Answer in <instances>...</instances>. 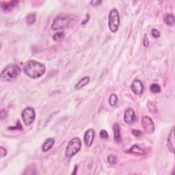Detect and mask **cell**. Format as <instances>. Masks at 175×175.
Wrapping results in <instances>:
<instances>
[{
  "mask_svg": "<svg viewBox=\"0 0 175 175\" xmlns=\"http://www.w3.org/2000/svg\"><path fill=\"white\" fill-rule=\"evenodd\" d=\"M46 68L43 64L35 60H28L23 67V72L31 79L41 78L45 73Z\"/></svg>",
  "mask_w": 175,
  "mask_h": 175,
  "instance_id": "1",
  "label": "cell"
},
{
  "mask_svg": "<svg viewBox=\"0 0 175 175\" xmlns=\"http://www.w3.org/2000/svg\"><path fill=\"white\" fill-rule=\"evenodd\" d=\"M21 72L19 66L11 64L6 66L1 73V79L5 81H12L19 77Z\"/></svg>",
  "mask_w": 175,
  "mask_h": 175,
  "instance_id": "2",
  "label": "cell"
},
{
  "mask_svg": "<svg viewBox=\"0 0 175 175\" xmlns=\"http://www.w3.org/2000/svg\"><path fill=\"white\" fill-rule=\"evenodd\" d=\"M81 147V140L79 137H74L68 143V145L65 150L66 156L68 158L73 157L74 155H76L79 152Z\"/></svg>",
  "mask_w": 175,
  "mask_h": 175,
  "instance_id": "3",
  "label": "cell"
},
{
  "mask_svg": "<svg viewBox=\"0 0 175 175\" xmlns=\"http://www.w3.org/2000/svg\"><path fill=\"white\" fill-rule=\"evenodd\" d=\"M120 15L117 9L114 8L111 10L108 17V26L111 31L116 33L120 25Z\"/></svg>",
  "mask_w": 175,
  "mask_h": 175,
  "instance_id": "4",
  "label": "cell"
},
{
  "mask_svg": "<svg viewBox=\"0 0 175 175\" xmlns=\"http://www.w3.org/2000/svg\"><path fill=\"white\" fill-rule=\"evenodd\" d=\"M71 23V20L69 18L64 16H58L55 18L54 22L51 26V30L55 31L60 30V29L67 28Z\"/></svg>",
  "mask_w": 175,
  "mask_h": 175,
  "instance_id": "5",
  "label": "cell"
},
{
  "mask_svg": "<svg viewBox=\"0 0 175 175\" xmlns=\"http://www.w3.org/2000/svg\"><path fill=\"white\" fill-rule=\"evenodd\" d=\"M23 123L26 126L29 127L32 124L36 118V113L32 107H28L25 108L21 114Z\"/></svg>",
  "mask_w": 175,
  "mask_h": 175,
  "instance_id": "6",
  "label": "cell"
},
{
  "mask_svg": "<svg viewBox=\"0 0 175 175\" xmlns=\"http://www.w3.org/2000/svg\"><path fill=\"white\" fill-rule=\"evenodd\" d=\"M142 125L146 133L148 134H151L155 131L154 122L149 116H143L142 118Z\"/></svg>",
  "mask_w": 175,
  "mask_h": 175,
  "instance_id": "7",
  "label": "cell"
},
{
  "mask_svg": "<svg viewBox=\"0 0 175 175\" xmlns=\"http://www.w3.org/2000/svg\"><path fill=\"white\" fill-rule=\"evenodd\" d=\"M95 136L94 131L92 129H88L84 134V142L87 148H90L92 146V143L94 142Z\"/></svg>",
  "mask_w": 175,
  "mask_h": 175,
  "instance_id": "8",
  "label": "cell"
},
{
  "mask_svg": "<svg viewBox=\"0 0 175 175\" xmlns=\"http://www.w3.org/2000/svg\"><path fill=\"white\" fill-rule=\"evenodd\" d=\"M144 84L139 79H135L131 84V90L137 95H141L144 92Z\"/></svg>",
  "mask_w": 175,
  "mask_h": 175,
  "instance_id": "9",
  "label": "cell"
},
{
  "mask_svg": "<svg viewBox=\"0 0 175 175\" xmlns=\"http://www.w3.org/2000/svg\"><path fill=\"white\" fill-rule=\"evenodd\" d=\"M136 118V114L133 109H128L125 111L124 114V121L127 124H131L133 123Z\"/></svg>",
  "mask_w": 175,
  "mask_h": 175,
  "instance_id": "10",
  "label": "cell"
},
{
  "mask_svg": "<svg viewBox=\"0 0 175 175\" xmlns=\"http://www.w3.org/2000/svg\"><path fill=\"white\" fill-rule=\"evenodd\" d=\"M167 147L168 149L172 153H174V129L173 128L170 133L168 137V142H167Z\"/></svg>",
  "mask_w": 175,
  "mask_h": 175,
  "instance_id": "11",
  "label": "cell"
},
{
  "mask_svg": "<svg viewBox=\"0 0 175 175\" xmlns=\"http://www.w3.org/2000/svg\"><path fill=\"white\" fill-rule=\"evenodd\" d=\"M54 142H55V140L54 138H52V137L47 138L42 145V152L46 153L47 152V151H49L52 148L53 146H54Z\"/></svg>",
  "mask_w": 175,
  "mask_h": 175,
  "instance_id": "12",
  "label": "cell"
},
{
  "mask_svg": "<svg viewBox=\"0 0 175 175\" xmlns=\"http://www.w3.org/2000/svg\"><path fill=\"white\" fill-rule=\"evenodd\" d=\"M113 131H114V139L115 140L116 142H121V129L119 124L116 123L113 125Z\"/></svg>",
  "mask_w": 175,
  "mask_h": 175,
  "instance_id": "13",
  "label": "cell"
},
{
  "mask_svg": "<svg viewBox=\"0 0 175 175\" xmlns=\"http://www.w3.org/2000/svg\"><path fill=\"white\" fill-rule=\"evenodd\" d=\"M90 81V78L88 76H85L83 78L81 79L77 84L75 86V90L76 91H79V90L81 89L82 88H84L85 86L89 83Z\"/></svg>",
  "mask_w": 175,
  "mask_h": 175,
  "instance_id": "14",
  "label": "cell"
},
{
  "mask_svg": "<svg viewBox=\"0 0 175 175\" xmlns=\"http://www.w3.org/2000/svg\"><path fill=\"white\" fill-rule=\"evenodd\" d=\"M129 152L131 153H133V154H136V155H144L145 154V151L142 148L140 147L138 145H134L132 146L131 148L129 150Z\"/></svg>",
  "mask_w": 175,
  "mask_h": 175,
  "instance_id": "15",
  "label": "cell"
},
{
  "mask_svg": "<svg viewBox=\"0 0 175 175\" xmlns=\"http://www.w3.org/2000/svg\"><path fill=\"white\" fill-rule=\"evenodd\" d=\"M17 4V2H8V3H6L5 5L2 3V9L4 12H10L16 6Z\"/></svg>",
  "mask_w": 175,
  "mask_h": 175,
  "instance_id": "16",
  "label": "cell"
},
{
  "mask_svg": "<svg viewBox=\"0 0 175 175\" xmlns=\"http://www.w3.org/2000/svg\"><path fill=\"white\" fill-rule=\"evenodd\" d=\"M164 22L169 26H173L175 23L174 17L172 14H168L164 17Z\"/></svg>",
  "mask_w": 175,
  "mask_h": 175,
  "instance_id": "17",
  "label": "cell"
},
{
  "mask_svg": "<svg viewBox=\"0 0 175 175\" xmlns=\"http://www.w3.org/2000/svg\"><path fill=\"white\" fill-rule=\"evenodd\" d=\"M65 34L64 31H60V32H57L53 36V40L55 42H60L64 38Z\"/></svg>",
  "mask_w": 175,
  "mask_h": 175,
  "instance_id": "18",
  "label": "cell"
},
{
  "mask_svg": "<svg viewBox=\"0 0 175 175\" xmlns=\"http://www.w3.org/2000/svg\"><path fill=\"white\" fill-rule=\"evenodd\" d=\"M36 15L34 13H31V14L28 15L26 17V23L28 25H31L36 22Z\"/></svg>",
  "mask_w": 175,
  "mask_h": 175,
  "instance_id": "19",
  "label": "cell"
},
{
  "mask_svg": "<svg viewBox=\"0 0 175 175\" xmlns=\"http://www.w3.org/2000/svg\"><path fill=\"white\" fill-rule=\"evenodd\" d=\"M118 103V97L115 94H112L109 99V103L111 106H115Z\"/></svg>",
  "mask_w": 175,
  "mask_h": 175,
  "instance_id": "20",
  "label": "cell"
},
{
  "mask_svg": "<svg viewBox=\"0 0 175 175\" xmlns=\"http://www.w3.org/2000/svg\"><path fill=\"white\" fill-rule=\"evenodd\" d=\"M150 90L153 93L157 94V93H160V92H161V87L160 85L157 84H153L150 86Z\"/></svg>",
  "mask_w": 175,
  "mask_h": 175,
  "instance_id": "21",
  "label": "cell"
},
{
  "mask_svg": "<svg viewBox=\"0 0 175 175\" xmlns=\"http://www.w3.org/2000/svg\"><path fill=\"white\" fill-rule=\"evenodd\" d=\"M107 161L111 165H114V164L117 163V158L114 155H111L107 157Z\"/></svg>",
  "mask_w": 175,
  "mask_h": 175,
  "instance_id": "22",
  "label": "cell"
},
{
  "mask_svg": "<svg viewBox=\"0 0 175 175\" xmlns=\"http://www.w3.org/2000/svg\"><path fill=\"white\" fill-rule=\"evenodd\" d=\"M100 137H101L102 139H107L108 138V133L104 129L101 130Z\"/></svg>",
  "mask_w": 175,
  "mask_h": 175,
  "instance_id": "23",
  "label": "cell"
},
{
  "mask_svg": "<svg viewBox=\"0 0 175 175\" xmlns=\"http://www.w3.org/2000/svg\"><path fill=\"white\" fill-rule=\"evenodd\" d=\"M151 34H152V36L155 38H157L160 36V32L156 29H153L152 31H151Z\"/></svg>",
  "mask_w": 175,
  "mask_h": 175,
  "instance_id": "24",
  "label": "cell"
},
{
  "mask_svg": "<svg viewBox=\"0 0 175 175\" xmlns=\"http://www.w3.org/2000/svg\"><path fill=\"white\" fill-rule=\"evenodd\" d=\"M0 154H1V157H4L7 155V150L3 147H0Z\"/></svg>",
  "mask_w": 175,
  "mask_h": 175,
  "instance_id": "25",
  "label": "cell"
},
{
  "mask_svg": "<svg viewBox=\"0 0 175 175\" xmlns=\"http://www.w3.org/2000/svg\"><path fill=\"white\" fill-rule=\"evenodd\" d=\"M143 44H144V46L146 47L149 45V41H148V36L147 34H144V39H143Z\"/></svg>",
  "mask_w": 175,
  "mask_h": 175,
  "instance_id": "26",
  "label": "cell"
},
{
  "mask_svg": "<svg viewBox=\"0 0 175 175\" xmlns=\"http://www.w3.org/2000/svg\"><path fill=\"white\" fill-rule=\"evenodd\" d=\"M102 3V1H98V0H94V1L91 2V4L94 6H97Z\"/></svg>",
  "mask_w": 175,
  "mask_h": 175,
  "instance_id": "27",
  "label": "cell"
},
{
  "mask_svg": "<svg viewBox=\"0 0 175 175\" xmlns=\"http://www.w3.org/2000/svg\"><path fill=\"white\" fill-rule=\"evenodd\" d=\"M132 134H133L134 136H140L141 135V131L140 130H136V129H133L132 130Z\"/></svg>",
  "mask_w": 175,
  "mask_h": 175,
  "instance_id": "28",
  "label": "cell"
},
{
  "mask_svg": "<svg viewBox=\"0 0 175 175\" xmlns=\"http://www.w3.org/2000/svg\"><path fill=\"white\" fill-rule=\"evenodd\" d=\"M4 112H5V110H2L1 111V113H0V114H1V119H2V120H3L4 118H5L6 117V114H6V112L5 113V114H4Z\"/></svg>",
  "mask_w": 175,
  "mask_h": 175,
  "instance_id": "29",
  "label": "cell"
},
{
  "mask_svg": "<svg viewBox=\"0 0 175 175\" xmlns=\"http://www.w3.org/2000/svg\"><path fill=\"white\" fill-rule=\"evenodd\" d=\"M77 171H78V166H75V168H74V172H73L72 174H75Z\"/></svg>",
  "mask_w": 175,
  "mask_h": 175,
  "instance_id": "30",
  "label": "cell"
}]
</instances>
